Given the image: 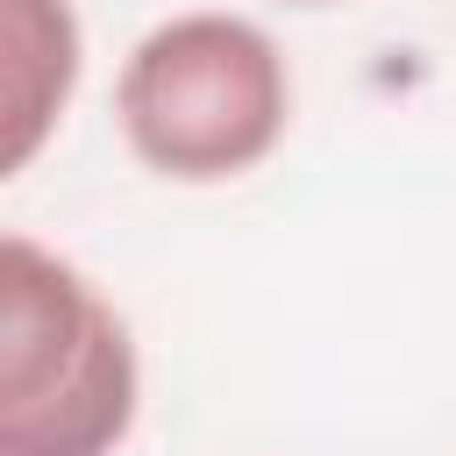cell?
Listing matches in <instances>:
<instances>
[{"label": "cell", "mask_w": 456, "mask_h": 456, "mask_svg": "<svg viewBox=\"0 0 456 456\" xmlns=\"http://www.w3.org/2000/svg\"><path fill=\"white\" fill-rule=\"evenodd\" d=\"M135 406L121 306L36 235H0V456H114Z\"/></svg>", "instance_id": "cell-1"}, {"label": "cell", "mask_w": 456, "mask_h": 456, "mask_svg": "<svg viewBox=\"0 0 456 456\" xmlns=\"http://www.w3.org/2000/svg\"><path fill=\"white\" fill-rule=\"evenodd\" d=\"M114 121L142 171L228 185L285 142L292 71L249 14L192 7L135 36L114 78Z\"/></svg>", "instance_id": "cell-2"}, {"label": "cell", "mask_w": 456, "mask_h": 456, "mask_svg": "<svg viewBox=\"0 0 456 456\" xmlns=\"http://www.w3.org/2000/svg\"><path fill=\"white\" fill-rule=\"evenodd\" d=\"M86 36L71 0H0V178L28 171L78 93Z\"/></svg>", "instance_id": "cell-3"}, {"label": "cell", "mask_w": 456, "mask_h": 456, "mask_svg": "<svg viewBox=\"0 0 456 456\" xmlns=\"http://www.w3.org/2000/svg\"><path fill=\"white\" fill-rule=\"evenodd\" d=\"M285 7H342V0H285Z\"/></svg>", "instance_id": "cell-4"}]
</instances>
